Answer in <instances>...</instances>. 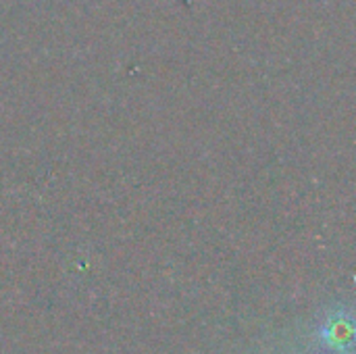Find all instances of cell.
<instances>
[{"mask_svg":"<svg viewBox=\"0 0 356 354\" xmlns=\"http://www.w3.org/2000/svg\"><path fill=\"white\" fill-rule=\"evenodd\" d=\"M323 336L330 342V346L336 348H348L353 342V319L348 315H334L327 319L323 328Z\"/></svg>","mask_w":356,"mask_h":354,"instance_id":"cell-1","label":"cell"}]
</instances>
